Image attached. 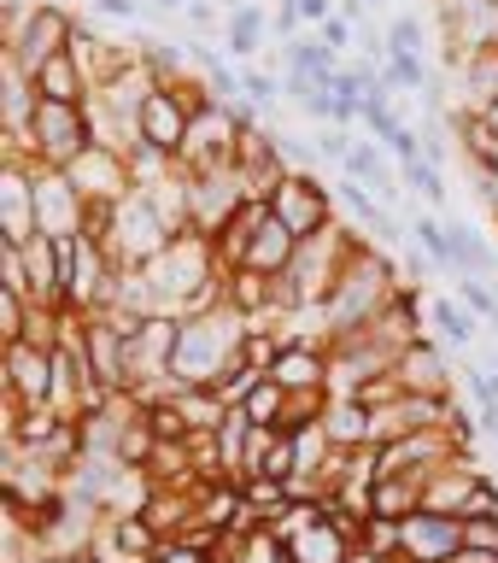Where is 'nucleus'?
<instances>
[{
    "instance_id": "a19ab883",
    "label": "nucleus",
    "mask_w": 498,
    "mask_h": 563,
    "mask_svg": "<svg viewBox=\"0 0 498 563\" xmlns=\"http://www.w3.org/2000/svg\"><path fill=\"white\" fill-rule=\"evenodd\" d=\"M153 7H158V12H188L193 0H153Z\"/></svg>"
},
{
    "instance_id": "9d476101",
    "label": "nucleus",
    "mask_w": 498,
    "mask_h": 563,
    "mask_svg": "<svg viewBox=\"0 0 498 563\" xmlns=\"http://www.w3.org/2000/svg\"><path fill=\"white\" fill-rule=\"evenodd\" d=\"M30 235H42L35 229V170L7 153V170H0V241L24 246Z\"/></svg>"
},
{
    "instance_id": "39448f33",
    "label": "nucleus",
    "mask_w": 498,
    "mask_h": 563,
    "mask_svg": "<svg viewBox=\"0 0 498 563\" xmlns=\"http://www.w3.org/2000/svg\"><path fill=\"white\" fill-rule=\"evenodd\" d=\"M70 35H77V18H70L59 0H35V12H30V24L18 30V42L7 47V59L18 70H42L47 59H59V53H70Z\"/></svg>"
},
{
    "instance_id": "72a5a7b5",
    "label": "nucleus",
    "mask_w": 498,
    "mask_h": 563,
    "mask_svg": "<svg viewBox=\"0 0 498 563\" xmlns=\"http://www.w3.org/2000/svg\"><path fill=\"white\" fill-rule=\"evenodd\" d=\"M464 545H487V552H498V517H464Z\"/></svg>"
},
{
    "instance_id": "4be33fe9",
    "label": "nucleus",
    "mask_w": 498,
    "mask_h": 563,
    "mask_svg": "<svg viewBox=\"0 0 498 563\" xmlns=\"http://www.w3.org/2000/svg\"><path fill=\"white\" fill-rule=\"evenodd\" d=\"M323 429H329L334 446H369V411L358 399H334L329 417H323Z\"/></svg>"
},
{
    "instance_id": "4468645a",
    "label": "nucleus",
    "mask_w": 498,
    "mask_h": 563,
    "mask_svg": "<svg viewBox=\"0 0 498 563\" xmlns=\"http://www.w3.org/2000/svg\"><path fill=\"white\" fill-rule=\"evenodd\" d=\"M276 12L258 7V0H235V7L223 12V47L235 53V59H253V53L264 47V35H270Z\"/></svg>"
},
{
    "instance_id": "79ce46f5",
    "label": "nucleus",
    "mask_w": 498,
    "mask_h": 563,
    "mask_svg": "<svg viewBox=\"0 0 498 563\" xmlns=\"http://www.w3.org/2000/svg\"><path fill=\"white\" fill-rule=\"evenodd\" d=\"M475 118H482V123H487V130H493V135H498V100H493V106H487V112H475Z\"/></svg>"
},
{
    "instance_id": "bb28decb",
    "label": "nucleus",
    "mask_w": 498,
    "mask_h": 563,
    "mask_svg": "<svg viewBox=\"0 0 498 563\" xmlns=\"http://www.w3.org/2000/svg\"><path fill=\"white\" fill-rule=\"evenodd\" d=\"M422 42H429V30H422L417 12H399L387 24V53H422Z\"/></svg>"
},
{
    "instance_id": "f704fd0d",
    "label": "nucleus",
    "mask_w": 498,
    "mask_h": 563,
    "mask_svg": "<svg viewBox=\"0 0 498 563\" xmlns=\"http://www.w3.org/2000/svg\"><path fill=\"white\" fill-rule=\"evenodd\" d=\"M317 35H323V42H329L334 53H346V47H352V35H358V24H352V18H341V12H334V18H329V24L317 30Z\"/></svg>"
},
{
    "instance_id": "5701e85b",
    "label": "nucleus",
    "mask_w": 498,
    "mask_h": 563,
    "mask_svg": "<svg viewBox=\"0 0 498 563\" xmlns=\"http://www.w3.org/2000/svg\"><path fill=\"white\" fill-rule=\"evenodd\" d=\"M381 82L394 88V95H429V65H422V53H387L381 59Z\"/></svg>"
},
{
    "instance_id": "c85d7f7f",
    "label": "nucleus",
    "mask_w": 498,
    "mask_h": 563,
    "mask_svg": "<svg viewBox=\"0 0 498 563\" xmlns=\"http://www.w3.org/2000/svg\"><path fill=\"white\" fill-rule=\"evenodd\" d=\"M241 88H246V100H253V106H276V95H281V77H276V70L246 65V70H241Z\"/></svg>"
},
{
    "instance_id": "7c9ffc66",
    "label": "nucleus",
    "mask_w": 498,
    "mask_h": 563,
    "mask_svg": "<svg viewBox=\"0 0 498 563\" xmlns=\"http://www.w3.org/2000/svg\"><path fill=\"white\" fill-rule=\"evenodd\" d=\"M364 545H369V552H381V558H399V522L369 517L364 522Z\"/></svg>"
},
{
    "instance_id": "a211bd4d",
    "label": "nucleus",
    "mask_w": 498,
    "mask_h": 563,
    "mask_svg": "<svg viewBox=\"0 0 498 563\" xmlns=\"http://www.w3.org/2000/svg\"><path fill=\"white\" fill-rule=\"evenodd\" d=\"M288 552H294V563H346V558H352V540L323 517V522H311L306 534H294Z\"/></svg>"
},
{
    "instance_id": "37998d69",
    "label": "nucleus",
    "mask_w": 498,
    "mask_h": 563,
    "mask_svg": "<svg viewBox=\"0 0 498 563\" xmlns=\"http://www.w3.org/2000/svg\"><path fill=\"white\" fill-rule=\"evenodd\" d=\"M487 47H493V53H498V30H493V42H487Z\"/></svg>"
},
{
    "instance_id": "58836bf2",
    "label": "nucleus",
    "mask_w": 498,
    "mask_h": 563,
    "mask_svg": "<svg viewBox=\"0 0 498 563\" xmlns=\"http://www.w3.org/2000/svg\"><path fill=\"white\" fill-rule=\"evenodd\" d=\"M188 24L200 30V35H206V30H218V7H211V0H193V7H188Z\"/></svg>"
},
{
    "instance_id": "1a4fd4ad",
    "label": "nucleus",
    "mask_w": 498,
    "mask_h": 563,
    "mask_svg": "<svg viewBox=\"0 0 498 563\" xmlns=\"http://www.w3.org/2000/svg\"><path fill=\"white\" fill-rule=\"evenodd\" d=\"M457 545H464V517L417 510L399 522V563H452Z\"/></svg>"
},
{
    "instance_id": "c756f323",
    "label": "nucleus",
    "mask_w": 498,
    "mask_h": 563,
    "mask_svg": "<svg viewBox=\"0 0 498 563\" xmlns=\"http://www.w3.org/2000/svg\"><path fill=\"white\" fill-rule=\"evenodd\" d=\"M464 517H498V482L482 470L469 482V499H464Z\"/></svg>"
},
{
    "instance_id": "ddd939ff",
    "label": "nucleus",
    "mask_w": 498,
    "mask_h": 563,
    "mask_svg": "<svg viewBox=\"0 0 498 563\" xmlns=\"http://www.w3.org/2000/svg\"><path fill=\"white\" fill-rule=\"evenodd\" d=\"M294 253H299V235H294V229L281 223L276 211H270V218H264V223L253 229V246H246V264H241V271H258V276H281V271H288V264H294Z\"/></svg>"
},
{
    "instance_id": "473e14b6",
    "label": "nucleus",
    "mask_w": 498,
    "mask_h": 563,
    "mask_svg": "<svg viewBox=\"0 0 498 563\" xmlns=\"http://www.w3.org/2000/svg\"><path fill=\"white\" fill-rule=\"evenodd\" d=\"M387 153H394L399 165H417V158H429V153H422V130H411V123H405V130L387 141Z\"/></svg>"
},
{
    "instance_id": "2eb2a0df",
    "label": "nucleus",
    "mask_w": 498,
    "mask_h": 563,
    "mask_svg": "<svg viewBox=\"0 0 498 563\" xmlns=\"http://www.w3.org/2000/svg\"><path fill=\"white\" fill-rule=\"evenodd\" d=\"M35 95L42 100H59V106H88V77H82V65H77V53H59V59H47L42 70H35Z\"/></svg>"
},
{
    "instance_id": "c9c22d12",
    "label": "nucleus",
    "mask_w": 498,
    "mask_h": 563,
    "mask_svg": "<svg viewBox=\"0 0 498 563\" xmlns=\"http://www.w3.org/2000/svg\"><path fill=\"white\" fill-rule=\"evenodd\" d=\"M469 394H475L482 411H487V405H498V376H493V369H469Z\"/></svg>"
},
{
    "instance_id": "e433bc0d",
    "label": "nucleus",
    "mask_w": 498,
    "mask_h": 563,
    "mask_svg": "<svg viewBox=\"0 0 498 563\" xmlns=\"http://www.w3.org/2000/svg\"><path fill=\"white\" fill-rule=\"evenodd\" d=\"M88 7H95L100 18H123V24H135V18H141V0H88Z\"/></svg>"
},
{
    "instance_id": "20e7f679",
    "label": "nucleus",
    "mask_w": 498,
    "mask_h": 563,
    "mask_svg": "<svg viewBox=\"0 0 498 563\" xmlns=\"http://www.w3.org/2000/svg\"><path fill=\"white\" fill-rule=\"evenodd\" d=\"M118 258L106 253L100 235H70L65 241V311H106L118 294Z\"/></svg>"
},
{
    "instance_id": "dca6fc26",
    "label": "nucleus",
    "mask_w": 498,
    "mask_h": 563,
    "mask_svg": "<svg viewBox=\"0 0 498 563\" xmlns=\"http://www.w3.org/2000/svg\"><path fill=\"white\" fill-rule=\"evenodd\" d=\"M422 482L429 475H381L369 487V517H387V522H405L422 510Z\"/></svg>"
},
{
    "instance_id": "f3484780",
    "label": "nucleus",
    "mask_w": 498,
    "mask_h": 563,
    "mask_svg": "<svg viewBox=\"0 0 498 563\" xmlns=\"http://www.w3.org/2000/svg\"><path fill=\"white\" fill-rule=\"evenodd\" d=\"M457 88H464V106H457V112H487L498 100V53L482 47L475 59L457 65Z\"/></svg>"
},
{
    "instance_id": "6ab92c4d",
    "label": "nucleus",
    "mask_w": 498,
    "mask_h": 563,
    "mask_svg": "<svg viewBox=\"0 0 498 563\" xmlns=\"http://www.w3.org/2000/svg\"><path fill=\"white\" fill-rule=\"evenodd\" d=\"M446 235H452V264H457L452 276H482V282H487V276L498 271V253H493L482 235H475L464 218H452V223H446Z\"/></svg>"
},
{
    "instance_id": "6e6552de",
    "label": "nucleus",
    "mask_w": 498,
    "mask_h": 563,
    "mask_svg": "<svg viewBox=\"0 0 498 563\" xmlns=\"http://www.w3.org/2000/svg\"><path fill=\"white\" fill-rule=\"evenodd\" d=\"M53 387H59L53 346H35V341L7 346V399H18L24 411H42V405H53Z\"/></svg>"
},
{
    "instance_id": "a878e982",
    "label": "nucleus",
    "mask_w": 498,
    "mask_h": 563,
    "mask_svg": "<svg viewBox=\"0 0 498 563\" xmlns=\"http://www.w3.org/2000/svg\"><path fill=\"white\" fill-rule=\"evenodd\" d=\"M264 376H270V369L235 364V369H229V376H218V382H211V394H218V399L229 405V411H235V405H246V399H253V387H258Z\"/></svg>"
},
{
    "instance_id": "b1692460",
    "label": "nucleus",
    "mask_w": 498,
    "mask_h": 563,
    "mask_svg": "<svg viewBox=\"0 0 498 563\" xmlns=\"http://www.w3.org/2000/svg\"><path fill=\"white\" fill-rule=\"evenodd\" d=\"M246 417L258 422V429H281V417H288V387H281L276 376H264L258 387H253V399L241 405Z\"/></svg>"
},
{
    "instance_id": "a18cd8bd",
    "label": "nucleus",
    "mask_w": 498,
    "mask_h": 563,
    "mask_svg": "<svg viewBox=\"0 0 498 563\" xmlns=\"http://www.w3.org/2000/svg\"><path fill=\"white\" fill-rule=\"evenodd\" d=\"M487 329H493V334H498V317H493V323H487Z\"/></svg>"
},
{
    "instance_id": "393cba45",
    "label": "nucleus",
    "mask_w": 498,
    "mask_h": 563,
    "mask_svg": "<svg viewBox=\"0 0 498 563\" xmlns=\"http://www.w3.org/2000/svg\"><path fill=\"white\" fill-rule=\"evenodd\" d=\"M399 176H405V188L411 194H422V206H446V170L434 165V158H417V165H399Z\"/></svg>"
},
{
    "instance_id": "4c0bfd02",
    "label": "nucleus",
    "mask_w": 498,
    "mask_h": 563,
    "mask_svg": "<svg viewBox=\"0 0 498 563\" xmlns=\"http://www.w3.org/2000/svg\"><path fill=\"white\" fill-rule=\"evenodd\" d=\"M334 12H341V7H334V0H299V18H306V24H317V30H323Z\"/></svg>"
},
{
    "instance_id": "423d86ee",
    "label": "nucleus",
    "mask_w": 498,
    "mask_h": 563,
    "mask_svg": "<svg viewBox=\"0 0 498 563\" xmlns=\"http://www.w3.org/2000/svg\"><path fill=\"white\" fill-rule=\"evenodd\" d=\"M329 206H334V188H323L311 170H288V176L276 183V194H270V211L294 229L299 241H311V235H323V229H334V223H329Z\"/></svg>"
},
{
    "instance_id": "f257e3e1",
    "label": "nucleus",
    "mask_w": 498,
    "mask_h": 563,
    "mask_svg": "<svg viewBox=\"0 0 498 563\" xmlns=\"http://www.w3.org/2000/svg\"><path fill=\"white\" fill-rule=\"evenodd\" d=\"M399 271L394 258L381 253L376 241L352 235V253L341 264V282H334V294L323 299V323H329V341L334 334H352V329H369L376 317L399 299Z\"/></svg>"
},
{
    "instance_id": "2f4dec72",
    "label": "nucleus",
    "mask_w": 498,
    "mask_h": 563,
    "mask_svg": "<svg viewBox=\"0 0 498 563\" xmlns=\"http://www.w3.org/2000/svg\"><path fill=\"white\" fill-rule=\"evenodd\" d=\"M311 153H317V158H329V165H346V153H352V135H346V130H334V123H329V130L311 141Z\"/></svg>"
},
{
    "instance_id": "aec40b11",
    "label": "nucleus",
    "mask_w": 498,
    "mask_h": 563,
    "mask_svg": "<svg viewBox=\"0 0 498 563\" xmlns=\"http://www.w3.org/2000/svg\"><path fill=\"white\" fill-rule=\"evenodd\" d=\"M429 323L440 329L446 346H469L475 334H482V317H475L469 306H457V299H429Z\"/></svg>"
},
{
    "instance_id": "c03bdc74",
    "label": "nucleus",
    "mask_w": 498,
    "mask_h": 563,
    "mask_svg": "<svg viewBox=\"0 0 498 563\" xmlns=\"http://www.w3.org/2000/svg\"><path fill=\"white\" fill-rule=\"evenodd\" d=\"M364 7H387V0H364Z\"/></svg>"
},
{
    "instance_id": "f03ea898",
    "label": "nucleus",
    "mask_w": 498,
    "mask_h": 563,
    "mask_svg": "<svg viewBox=\"0 0 498 563\" xmlns=\"http://www.w3.org/2000/svg\"><path fill=\"white\" fill-rule=\"evenodd\" d=\"M253 329V317H241L235 306H211L200 317H182L176 329V352H170V394L182 387H211L218 376L241 364V341Z\"/></svg>"
},
{
    "instance_id": "0eeeda50",
    "label": "nucleus",
    "mask_w": 498,
    "mask_h": 563,
    "mask_svg": "<svg viewBox=\"0 0 498 563\" xmlns=\"http://www.w3.org/2000/svg\"><path fill=\"white\" fill-rule=\"evenodd\" d=\"M70 183H77V194L88 206H118L123 194H135V176H130V153H118V147H106V141H95L77 165L65 170Z\"/></svg>"
},
{
    "instance_id": "cd10ccee",
    "label": "nucleus",
    "mask_w": 498,
    "mask_h": 563,
    "mask_svg": "<svg viewBox=\"0 0 498 563\" xmlns=\"http://www.w3.org/2000/svg\"><path fill=\"white\" fill-rule=\"evenodd\" d=\"M457 294H464V306L482 317V323H493V317H498V294L487 288L482 276H457Z\"/></svg>"
},
{
    "instance_id": "9b49d317",
    "label": "nucleus",
    "mask_w": 498,
    "mask_h": 563,
    "mask_svg": "<svg viewBox=\"0 0 498 563\" xmlns=\"http://www.w3.org/2000/svg\"><path fill=\"white\" fill-rule=\"evenodd\" d=\"M188 130H193V112L182 106V95H176V88H153L147 106H141V141L158 153H170V158H182Z\"/></svg>"
},
{
    "instance_id": "ea45409f",
    "label": "nucleus",
    "mask_w": 498,
    "mask_h": 563,
    "mask_svg": "<svg viewBox=\"0 0 498 563\" xmlns=\"http://www.w3.org/2000/svg\"><path fill=\"white\" fill-rule=\"evenodd\" d=\"M346 563H399V558H381V552H369V545H352Z\"/></svg>"
},
{
    "instance_id": "412c9836",
    "label": "nucleus",
    "mask_w": 498,
    "mask_h": 563,
    "mask_svg": "<svg viewBox=\"0 0 498 563\" xmlns=\"http://www.w3.org/2000/svg\"><path fill=\"white\" fill-rule=\"evenodd\" d=\"M411 241H417V253L434 264V271H457L452 264V235H446V223L434 218V211H411Z\"/></svg>"
},
{
    "instance_id": "7ed1b4c3",
    "label": "nucleus",
    "mask_w": 498,
    "mask_h": 563,
    "mask_svg": "<svg viewBox=\"0 0 498 563\" xmlns=\"http://www.w3.org/2000/svg\"><path fill=\"white\" fill-rule=\"evenodd\" d=\"M88 147H95L88 106H59V100L35 106V118L24 123V135H7V153L24 158V165H35V170H70Z\"/></svg>"
},
{
    "instance_id": "f8f14e48",
    "label": "nucleus",
    "mask_w": 498,
    "mask_h": 563,
    "mask_svg": "<svg viewBox=\"0 0 498 563\" xmlns=\"http://www.w3.org/2000/svg\"><path fill=\"white\" fill-rule=\"evenodd\" d=\"M394 376L411 387V394H434V399H452V369L446 358H440V346L422 334V341H411L399 352V364H394Z\"/></svg>"
}]
</instances>
